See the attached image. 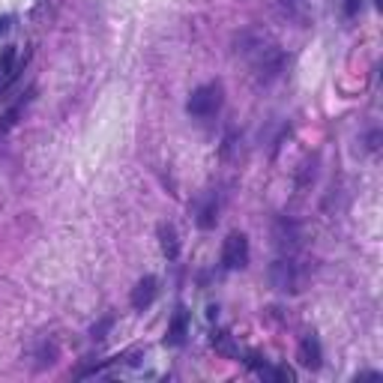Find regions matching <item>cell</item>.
Wrapping results in <instances>:
<instances>
[{
  "mask_svg": "<svg viewBox=\"0 0 383 383\" xmlns=\"http://www.w3.org/2000/svg\"><path fill=\"white\" fill-rule=\"evenodd\" d=\"M159 239H162V252L168 261H174L180 254V239H177V231L171 228V225H162L159 228Z\"/></svg>",
  "mask_w": 383,
  "mask_h": 383,
  "instance_id": "ba28073f",
  "label": "cell"
},
{
  "mask_svg": "<svg viewBox=\"0 0 383 383\" xmlns=\"http://www.w3.org/2000/svg\"><path fill=\"white\" fill-rule=\"evenodd\" d=\"M12 60H16V48L6 45V48H4V54H0V72L16 75V72H12Z\"/></svg>",
  "mask_w": 383,
  "mask_h": 383,
  "instance_id": "30bf717a",
  "label": "cell"
},
{
  "mask_svg": "<svg viewBox=\"0 0 383 383\" xmlns=\"http://www.w3.org/2000/svg\"><path fill=\"white\" fill-rule=\"evenodd\" d=\"M261 377H266V380H293V372L291 368H261Z\"/></svg>",
  "mask_w": 383,
  "mask_h": 383,
  "instance_id": "9c48e42d",
  "label": "cell"
},
{
  "mask_svg": "<svg viewBox=\"0 0 383 383\" xmlns=\"http://www.w3.org/2000/svg\"><path fill=\"white\" fill-rule=\"evenodd\" d=\"M216 219H219V201H216V195H207L204 201H201V207H198V228H204V231H210L212 225H216Z\"/></svg>",
  "mask_w": 383,
  "mask_h": 383,
  "instance_id": "52a82bcc",
  "label": "cell"
},
{
  "mask_svg": "<svg viewBox=\"0 0 383 383\" xmlns=\"http://www.w3.org/2000/svg\"><path fill=\"white\" fill-rule=\"evenodd\" d=\"M108 326H111V318H105L102 323H96V326H93V338H105V333H108Z\"/></svg>",
  "mask_w": 383,
  "mask_h": 383,
  "instance_id": "8fae6325",
  "label": "cell"
},
{
  "mask_svg": "<svg viewBox=\"0 0 383 383\" xmlns=\"http://www.w3.org/2000/svg\"><path fill=\"white\" fill-rule=\"evenodd\" d=\"M9 21H12V18H0V33H6V31H9Z\"/></svg>",
  "mask_w": 383,
  "mask_h": 383,
  "instance_id": "7c38bea8",
  "label": "cell"
},
{
  "mask_svg": "<svg viewBox=\"0 0 383 383\" xmlns=\"http://www.w3.org/2000/svg\"><path fill=\"white\" fill-rule=\"evenodd\" d=\"M320 360H323V353H320V342L315 335H306L303 342H300V362L306 365V368H320Z\"/></svg>",
  "mask_w": 383,
  "mask_h": 383,
  "instance_id": "8992f818",
  "label": "cell"
},
{
  "mask_svg": "<svg viewBox=\"0 0 383 383\" xmlns=\"http://www.w3.org/2000/svg\"><path fill=\"white\" fill-rule=\"evenodd\" d=\"M156 293H159V281H156V276H144L138 281V285L132 288V308H138V311H144V308H150L153 306V300H156Z\"/></svg>",
  "mask_w": 383,
  "mask_h": 383,
  "instance_id": "3957f363",
  "label": "cell"
},
{
  "mask_svg": "<svg viewBox=\"0 0 383 383\" xmlns=\"http://www.w3.org/2000/svg\"><path fill=\"white\" fill-rule=\"evenodd\" d=\"M186 333H189V311L186 308H177V315L171 320V326H168V335H165V345H183L186 342Z\"/></svg>",
  "mask_w": 383,
  "mask_h": 383,
  "instance_id": "5b68a950",
  "label": "cell"
},
{
  "mask_svg": "<svg viewBox=\"0 0 383 383\" xmlns=\"http://www.w3.org/2000/svg\"><path fill=\"white\" fill-rule=\"evenodd\" d=\"M269 279L279 291H296V276H293V264L291 261H276L269 269Z\"/></svg>",
  "mask_w": 383,
  "mask_h": 383,
  "instance_id": "277c9868",
  "label": "cell"
},
{
  "mask_svg": "<svg viewBox=\"0 0 383 383\" xmlns=\"http://www.w3.org/2000/svg\"><path fill=\"white\" fill-rule=\"evenodd\" d=\"M249 264V237L246 234H228V239H225L222 246V266L225 269H243Z\"/></svg>",
  "mask_w": 383,
  "mask_h": 383,
  "instance_id": "7a4b0ae2",
  "label": "cell"
},
{
  "mask_svg": "<svg viewBox=\"0 0 383 383\" xmlns=\"http://www.w3.org/2000/svg\"><path fill=\"white\" fill-rule=\"evenodd\" d=\"M222 84H201L198 90H192L186 111L192 117H212L222 108Z\"/></svg>",
  "mask_w": 383,
  "mask_h": 383,
  "instance_id": "6da1fadb",
  "label": "cell"
}]
</instances>
